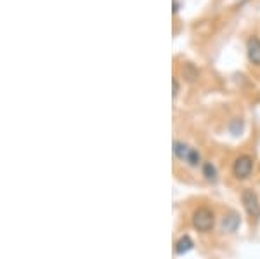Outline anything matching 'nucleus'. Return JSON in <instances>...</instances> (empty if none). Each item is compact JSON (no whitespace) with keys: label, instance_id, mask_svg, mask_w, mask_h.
I'll return each instance as SVG.
<instances>
[{"label":"nucleus","instance_id":"1","mask_svg":"<svg viewBox=\"0 0 260 259\" xmlns=\"http://www.w3.org/2000/svg\"><path fill=\"white\" fill-rule=\"evenodd\" d=\"M213 224H215V216H213L210 209L207 207L196 209L194 214H192V226L201 233H207L213 228Z\"/></svg>","mask_w":260,"mask_h":259},{"label":"nucleus","instance_id":"2","mask_svg":"<svg viewBox=\"0 0 260 259\" xmlns=\"http://www.w3.org/2000/svg\"><path fill=\"white\" fill-rule=\"evenodd\" d=\"M174 153H175V157H177L179 160L187 162L191 167H196L201 162V155H200L198 150L191 148L189 145L182 143V141H175V143H174Z\"/></svg>","mask_w":260,"mask_h":259},{"label":"nucleus","instance_id":"3","mask_svg":"<svg viewBox=\"0 0 260 259\" xmlns=\"http://www.w3.org/2000/svg\"><path fill=\"white\" fill-rule=\"evenodd\" d=\"M253 170V158L248 155H241L234 160L233 164V174L238 179H246Z\"/></svg>","mask_w":260,"mask_h":259},{"label":"nucleus","instance_id":"4","mask_svg":"<svg viewBox=\"0 0 260 259\" xmlns=\"http://www.w3.org/2000/svg\"><path fill=\"white\" fill-rule=\"evenodd\" d=\"M241 200H243V206H245L246 212L251 216V218H260V202H258V197L253 190H245L241 195Z\"/></svg>","mask_w":260,"mask_h":259},{"label":"nucleus","instance_id":"5","mask_svg":"<svg viewBox=\"0 0 260 259\" xmlns=\"http://www.w3.org/2000/svg\"><path fill=\"white\" fill-rule=\"evenodd\" d=\"M246 52H248V60L253 65L260 66V39L257 37H251L246 42Z\"/></svg>","mask_w":260,"mask_h":259},{"label":"nucleus","instance_id":"6","mask_svg":"<svg viewBox=\"0 0 260 259\" xmlns=\"http://www.w3.org/2000/svg\"><path fill=\"white\" fill-rule=\"evenodd\" d=\"M238 226H240V216L234 214V212L224 216V219H222V229L224 232H236Z\"/></svg>","mask_w":260,"mask_h":259},{"label":"nucleus","instance_id":"7","mask_svg":"<svg viewBox=\"0 0 260 259\" xmlns=\"http://www.w3.org/2000/svg\"><path fill=\"white\" fill-rule=\"evenodd\" d=\"M192 240H191V237L189 235H184V237H180V239L177 240V244H175V252L179 254V256H182V254H186V252H189V250L192 249Z\"/></svg>","mask_w":260,"mask_h":259},{"label":"nucleus","instance_id":"8","mask_svg":"<svg viewBox=\"0 0 260 259\" xmlns=\"http://www.w3.org/2000/svg\"><path fill=\"white\" fill-rule=\"evenodd\" d=\"M203 176L208 179V181L215 183L217 181V169L215 165L212 164V162H207V164L203 165Z\"/></svg>","mask_w":260,"mask_h":259},{"label":"nucleus","instance_id":"9","mask_svg":"<svg viewBox=\"0 0 260 259\" xmlns=\"http://www.w3.org/2000/svg\"><path fill=\"white\" fill-rule=\"evenodd\" d=\"M182 73H184V77H186V80H189V82H194L196 78H198V70L194 68V66L191 65V63H187V65H184V68H182Z\"/></svg>","mask_w":260,"mask_h":259},{"label":"nucleus","instance_id":"10","mask_svg":"<svg viewBox=\"0 0 260 259\" xmlns=\"http://www.w3.org/2000/svg\"><path fill=\"white\" fill-rule=\"evenodd\" d=\"M241 127H243V122L240 119L233 120V124H231V132H233L234 136H238L241 132Z\"/></svg>","mask_w":260,"mask_h":259},{"label":"nucleus","instance_id":"11","mask_svg":"<svg viewBox=\"0 0 260 259\" xmlns=\"http://www.w3.org/2000/svg\"><path fill=\"white\" fill-rule=\"evenodd\" d=\"M172 85H174V93H172V94H174V98H177L179 89H180V87H179V80H177V78H174V80H172Z\"/></svg>","mask_w":260,"mask_h":259},{"label":"nucleus","instance_id":"12","mask_svg":"<svg viewBox=\"0 0 260 259\" xmlns=\"http://www.w3.org/2000/svg\"><path fill=\"white\" fill-rule=\"evenodd\" d=\"M177 12H179V2L174 0V14H177Z\"/></svg>","mask_w":260,"mask_h":259}]
</instances>
